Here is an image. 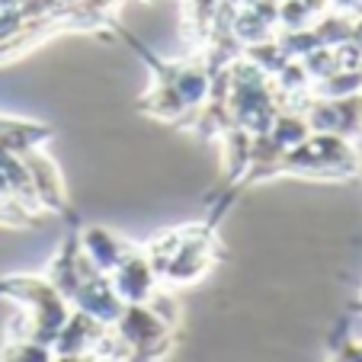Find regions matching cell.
Here are the masks:
<instances>
[{"instance_id":"6da1fadb","label":"cell","mask_w":362,"mask_h":362,"mask_svg":"<svg viewBox=\"0 0 362 362\" xmlns=\"http://www.w3.org/2000/svg\"><path fill=\"white\" fill-rule=\"evenodd\" d=\"M77 238H81L83 253L93 260V267L100 269V273H112V269L135 250V244L116 238V234L106 231V228H77Z\"/></svg>"}]
</instances>
